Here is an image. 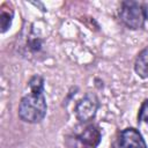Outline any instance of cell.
<instances>
[{
    "label": "cell",
    "mask_w": 148,
    "mask_h": 148,
    "mask_svg": "<svg viewBox=\"0 0 148 148\" xmlns=\"http://www.w3.org/2000/svg\"><path fill=\"white\" fill-rule=\"evenodd\" d=\"M142 8H143V14H145V18L148 21V1L142 3Z\"/></svg>",
    "instance_id": "cell-9"
},
{
    "label": "cell",
    "mask_w": 148,
    "mask_h": 148,
    "mask_svg": "<svg viewBox=\"0 0 148 148\" xmlns=\"http://www.w3.org/2000/svg\"><path fill=\"white\" fill-rule=\"evenodd\" d=\"M13 17H14V10H13L12 6L8 2L3 3L0 8V27H1L2 34L9 29Z\"/></svg>",
    "instance_id": "cell-7"
},
{
    "label": "cell",
    "mask_w": 148,
    "mask_h": 148,
    "mask_svg": "<svg viewBox=\"0 0 148 148\" xmlns=\"http://www.w3.org/2000/svg\"><path fill=\"white\" fill-rule=\"evenodd\" d=\"M119 17L121 22L130 29L136 30L142 28L146 20L142 3L132 0L123 1L119 9Z\"/></svg>",
    "instance_id": "cell-3"
},
{
    "label": "cell",
    "mask_w": 148,
    "mask_h": 148,
    "mask_svg": "<svg viewBox=\"0 0 148 148\" xmlns=\"http://www.w3.org/2000/svg\"><path fill=\"white\" fill-rule=\"evenodd\" d=\"M101 130L95 124H86L75 127L66 139L67 148H96L101 142Z\"/></svg>",
    "instance_id": "cell-2"
},
{
    "label": "cell",
    "mask_w": 148,
    "mask_h": 148,
    "mask_svg": "<svg viewBox=\"0 0 148 148\" xmlns=\"http://www.w3.org/2000/svg\"><path fill=\"white\" fill-rule=\"evenodd\" d=\"M111 148H147L141 133L134 127H127L118 133Z\"/></svg>",
    "instance_id": "cell-5"
},
{
    "label": "cell",
    "mask_w": 148,
    "mask_h": 148,
    "mask_svg": "<svg viewBox=\"0 0 148 148\" xmlns=\"http://www.w3.org/2000/svg\"><path fill=\"white\" fill-rule=\"evenodd\" d=\"M99 108V99L92 92H87L75 105V116L81 123L90 121Z\"/></svg>",
    "instance_id": "cell-4"
},
{
    "label": "cell",
    "mask_w": 148,
    "mask_h": 148,
    "mask_svg": "<svg viewBox=\"0 0 148 148\" xmlns=\"http://www.w3.org/2000/svg\"><path fill=\"white\" fill-rule=\"evenodd\" d=\"M134 71L140 77L148 79V46H146L136 56L134 61Z\"/></svg>",
    "instance_id": "cell-6"
},
{
    "label": "cell",
    "mask_w": 148,
    "mask_h": 148,
    "mask_svg": "<svg viewBox=\"0 0 148 148\" xmlns=\"http://www.w3.org/2000/svg\"><path fill=\"white\" fill-rule=\"evenodd\" d=\"M30 92L22 97L17 114L21 120L29 124L40 123L47 111V104L44 96V79L40 75H34L28 82Z\"/></svg>",
    "instance_id": "cell-1"
},
{
    "label": "cell",
    "mask_w": 148,
    "mask_h": 148,
    "mask_svg": "<svg viewBox=\"0 0 148 148\" xmlns=\"http://www.w3.org/2000/svg\"><path fill=\"white\" fill-rule=\"evenodd\" d=\"M138 120L140 123H146L148 124V98L145 99L139 109V113H138Z\"/></svg>",
    "instance_id": "cell-8"
}]
</instances>
